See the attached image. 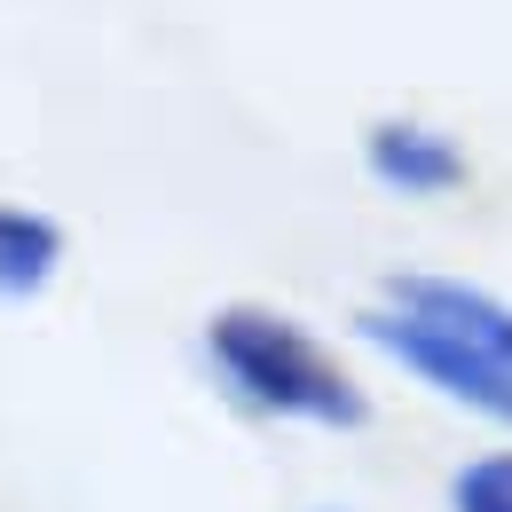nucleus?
I'll list each match as a JSON object with an SVG mask.
<instances>
[{
  "label": "nucleus",
  "instance_id": "nucleus-1",
  "mask_svg": "<svg viewBox=\"0 0 512 512\" xmlns=\"http://www.w3.org/2000/svg\"><path fill=\"white\" fill-rule=\"evenodd\" d=\"M197 371L205 386L245 418V426H284V434H371L379 394L363 363L316 331L308 316L276 300H221L197 323Z\"/></svg>",
  "mask_w": 512,
  "mask_h": 512
},
{
  "label": "nucleus",
  "instance_id": "nucleus-2",
  "mask_svg": "<svg viewBox=\"0 0 512 512\" xmlns=\"http://www.w3.org/2000/svg\"><path fill=\"white\" fill-rule=\"evenodd\" d=\"M355 347L379 355L386 371H402L418 394L449 402L457 418H473L489 434H512V363H497V355H481V347H465V339H449V331H434L418 316H402V308H386L379 292L355 308Z\"/></svg>",
  "mask_w": 512,
  "mask_h": 512
},
{
  "label": "nucleus",
  "instance_id": "nucleus-3",
  "mask_svg": "<svg viewBox=\"0 0 512 512\" xmlns=\"http://www.w3.org/2000/svg\"><path fill=\"white\" fill-rule=\"evenodd\" d=\"M355 166L394 205H457L473 190V174H481L473 150H465V134L426 119V111H379V119H363Z\"/></svg>",
  "mask_w": 512,
  "mask_h": 512
},
{
  "label": "nucleus",
  "instance_id": "nucleus-4",
  "mask_svg": "<svg viewBox=\"0 0 512 512\" xmlns=\"http://www.w3.org/2000/svg\"><path fill=\"white\" fill-rule=\"evenodd\" d=\"M379 300L449 331V339H465V347H481V355H497V363H512V300L497 284H473L457 268H386Z\"/></svg>",
  "mask_w": 512,
  "mask_h": 512
},
{
  "label": "nucleus",
  "instance_id": "nucleus-5",
  "mask_svg": "<svg viewBox=\"0 0 512 512\" xmlns=\"http://www.w3.org/2000/svg\"><path fill=\"white\" fill-rule=\"evenodd\" d=\"M71 268V229L32 205V197H0V308H32L56 292Z\"/></svg>",
  "mask_w": 512,
  "mask_h": 512
},
{
  "label": "nucleus",
  "instance_id": "nucleus-6",
  "mask_svg": "<svg viewBox=\"0 0 512 512\" xmlns=\"http://www.w3.org/2000/svg\"><path fill=\"white\" fill-rule=\"evenodd\" d=\"M442 512H512V434H489L481 449L449 457Z\"/></svg>",
  "mask_w": 512,
  "mask_h": 512
},
{
  "label": "nucleus",
  "instance_id": "nucleus-7",
  "mask_svg": "<svg viewBox=\"0 0 512 512\" xmlns=\"http://www.w3.org/2000/svg\"><path fill=\"white\" fill-rule=\"evenodd\" d=\"M300 512H355V505H300Z\"/></svg>",
  "mask_w": 512,
  "mask_h": 512
}]
</instances>
